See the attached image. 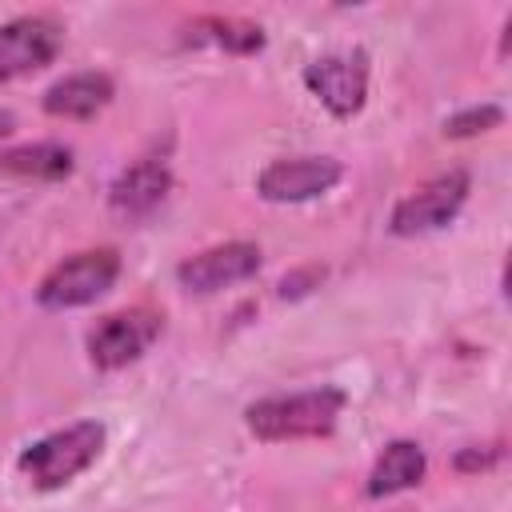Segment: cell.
Segmentation results:
<instances>
[{"instance_id": "cell-11", "label": "cell", "mask_w": 512, "mask_h": 512, "mask_svg": "<svg viewBox=\"0 0 512 512\" xmlns=\"http://www.w3.org/2000/svg\"><path fill=\"white\" fill-rule=\"evenodd\" d=\"M116 96V84L108 72H72L64 80H56L44 92V112L60 116V120H92L100 108H108Z\"/></svg>"}, {"instance_id": "cell-15", "label": "cell", "mask_w": 512, "mask_h": 512, "mask_svg": "<svg viewBox=\"0 0 512 512\" xmlns=\"http://www.w3.org/2000/svg\"><path fill=\"white\" fill-rule=\"evenodd\" d=\"M504 124V108L500 104H476V108H464L456 116L444 120V136L448 140H468V136H480V132H492Z\"/></svg>"}, {"instance_id": "cell-17", "label": "cell", "mask_w": 512, "mask_h": 512, "mask_svg": "<svg viewBox=\"0 0 512 512\" xmlns=\"http://www.w3.org/2000/svg\"><path fill=\"white\" fill-rule=\"evenodd\" d=\"M320 280H324V268H300V272H292V276L280 280V296L284 300L288 296H304V292L320 288Z\"/></svg>"}, {"instance_id": "cell-18", "label": "cell", "mask_w": 512, "mask_h": 512, "mask_svg": "<svg viewBox=\"0 0 512 512\" xmlns=\"http://www.w3.org/2000/svg\"><path fill=\"white\" fill-rule=\"evenodd\" d=\"M12 128H16V120H12V112H0V140H4V136H8Z\"/></svg>"}, {"instance_id": "cell-12", "label": "cell", "mask_w": 512, "mask_h": 512, "mask_svg": "<svg viewBox=\"0 0 512 512\" xmlns=\"http://www.w3.org/2000/svg\"><path fill=\"white\" fill-rule=\"evenodd\" d=\"M424 472H428V456H424V448H420L416 440H392V444L376 456L364 492H368L372 500H380V496H396V492H404V488H416V484L424 480Z\"/></svg>"}, {"instance_id": "cell-4", "label": "cell", "mask_w": 512, "mask_h": 512, "mask_svg": "<svg viewBox=\"0 0 512 512\" xmlns=\"http://www.w3.org/2000/svg\"><path fill=\"white\" fill-rule=\"evenodd\" d=\"M164 332V316L156 308H124V312H108L104 320H96V328L88 332V356L96 368L116 372L132 360H140Z\"/></svg>"}, {"instance_id": "cell-13", "label": "cell", "mask_w": 512, "mask_h": 512, "mask_svg": "<svg viewBox=\"0 0 512 512\" xmlns=\"http://www.w3.org/2000/svg\"><path fill=\"white\" fill-rule=\"evenodd\" d=\"M184 40L188 44H212V48H224L232 56H252L264 48V28L252 20H240V16H196L184 28Z\"/></svg>"}, {"instance_id": "cell-6", "label": "cell", "mask_w": 512, "mask_h": 512, "mask_svg": "<svg viewBox=\"0 0 512 512\" xmlns=\"http://www.w3.org/2000/svg\"><path fill=\"white\" fill-rule=\"evenodd\" d=\"M64 48V28L52 16H16L0 24V80H20L48 68Z\"/></svg>"}, {"instance_id": "cell-1", "label": "cell", "mask_w": 512, "mask_h": 512, "mask_svg": "<svg viewBox=\"0 0 512 512\" xmlns=\"http://www.w3.org/2000/svg\"><path fill=\"white\" fill-rule=\"evenodd\" d=\"M344 392L324 384V388H308V392H292V396H268L244 408V424L256 440H312V436H328L344 412Z\"/></svg>"}, {"instance_id": "cell-7", "label": "cell", "mask_w": 512, "mask_h": 512, "mask_svg": "<svg viewBox=\"0 0 512 512\" xmlns=\"http://www.w3.org/2000/svg\"><path fill=\"white\" fill-rule=\"evenodd\" d=\"M308 92L332 112V116H352L368 100V56L364 52H332L320 56L304 68Z\"/></svg>"}, {"instance_id": "cell-8", "label": "cell", "mask_w": 512, "mask_h": 512, "mask_svg": "<svg viewBox=\"0 0 512 512\" xmlns=\"http://www.w3.org/2000/svg\"><path fill=\"white\" fill-rule=\"evenodd\" d=\"M340 176L344 168L336 156H288V160H272L268 168H260L256 192L272 204H300V200H312L336 188Z\"/></svg>"}, {"instance_id": "cell-2", "label": "cell", "mask_w": 512, "mask_h": 512, "mask_svg": "<svg viewBox=\"0 0 512 512\" xmlns=\"http://www.w3.org/2000/svg\"><path fill=\"white\" fill-rule=\"evenodd\" d=\"M100 448H104V424L100 420H76L60 432H48L36 444H28L16 460V468L24 472V480L32 488L52 492V488L72 484L84 468H92Z\"/></svg>"}, {"instance_id": "cell-5", "label": "cell", "mask_w": 512, "mask_h": 512, "mask_svg": "<svg viewBox=\"0 0 512 512\" xmlns=\"http://www.w3.org/2000/svg\"><path fill=\"white\" fill-rule=\"evenodd\" d=\"M468 172L464 168H448L440 176H432L428 184H420L416 192H408L396 208H392V232L396 236H424V232H436L444 228L448 220H456V212L464 208L468 200Z\"/></svg>"}, {"instance_id": "cell-14", "label": "cell", "mask_w": 512, "mask_h": 512, "mask_svg": "<svg viewBox=\"0 0 512 512\" xmlns=\"http://www.w3.org/2000/svg\"><path fill=\"white\" fill-rule=\"evenodd\" d=\"M72 148L56 144V140H40V144H20L0 152V172L4 176H20V180H64L72 172Z\"/></svg>"}, {"instance_id": "cell-3", "label": "cell", "mask_w": 512, "mask_h": 512, "mask_svg": "<svg viewBox=\"0 0 512 512\" xmlns=\"http://www.w3.org/2000/svg\"><path fill=\"white\" fill-rule=\"evenodd\" d=\"M120 276V252L116 248H84L64 256L36 288V300L52 312L64 308H80L92 304L96 296H104Z\"/></svg>"}, {"instance_id": "cell-9", "label": "cell", "mask_w": 512, "mask_h": 512, "mask_svg": "<svg viewBox=\"0 0 512 512\" xmlns=\"http://www.w3.org/2000/svg\"><path fill=\"white\" fill-rule=\"evenodd\" d=\"M256 268H260V248L252 240H228V244L188 256L176 268V280H180V288L208 296V292H220V288H232V284L256 276Z\"/></svg>"}, {"instance_id": "cell-10", "label": "cell", "mask_w": 512, "mask_h": 512, "mask_svg": "<svg viewBox=\"0 0 512 512\" xmlns=\"http://www.w3.org/2000/svg\"><path fill=\"white\" fill-rule=\"evenodd\" d=\"M172 188V172L160 156H140L132 160L108 188V204L120 216H148L152 208H160V200Z\"/></svg>"}, {"instance_id": "cell-16", "label": "cell", "mask_w": 512, "mask_h": 512, "mask_svg": "<svg viewBox=\"0 0 512 512\" xmlns=\"http://www.w3.org/2000/svg\"><path fill=\"white\" fill-rule=\"evenodd\" d=\"M500 456H504V444L500 440L496 444H484V448H464V452H456V472H484V468L500 464Z\"/></svg>"}]
</instances>
